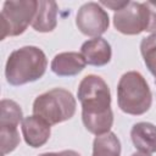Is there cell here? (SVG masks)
<instances>
[{"label":"cell","instance_id":"ba28073f","mask_svg":"<svg viewBox=\"0 0 156 156\" xmlns=\"http://www.w3.org/2000/svg\"><path fill=\"white\" fill-rule=\"evenodd\" d=\"M76 26L87 37L99 38L110 26L107 12L99 2H87L82 5L76 16Z\"/></svg>","mask_w":156,"mask_h":156},{"label":"cell","instance_id":"9a60e30c","mask_svg":"<svg viewBox=\"0 0 156 156\" xmlns=\"http://www.w3.org/2000/svg\"><path fill=\"white\" fill-rule=\"evenodd\" d=\"M140 52L146 67L155 77V83H156V33L150 34L149 37L141 40Z\"/></svg>","mask_w":156,"mask_h":156},{"label":"cell","instance_id":"8fae6325","mask_svg":"<svg viewBox=\"0 0 156 156\" xmlns=\"http://www.w3.org/2000/svg\"><path fill=\"white\" fill-rule=\"evenodd\" d=\"M87 62L80 52L67 51L55 55L51 61V71L58 77H72L80 73Z\"/></svg>","mask_w":156,"mask_h":156},{"label":"cell","instance_id":"ffe728a7","mask_svg":"<svg viewBox=\"0 0 156 156\" xmlns=\"http://www.w3.org/2000/svg\"><path fill=\"white\" fill-rule=\"evenodd\" d=\"M154 2H155V4H156V1H154Z\"/></svg>","mask_w":156,"mask_h":156},{"label":"cell","instance_id":"6da1fadb","mask_svg":"<svg viewBox=\"0 0 156 156\" xmlns=\"http://www.w3.org/2000/svg\"><path fill=\"white\" fill-rule=\"evenodd\" d=\"M77 96L85 129L96 136L108 133L113 124V112L107 83L100 76L88 74L80 80Z\"/></svg>","mask_w":156,"mask_h":156},{"label":"cell","instance_id":"7c38bea8","mask_svg":"<svg viewBox=\"0 0 156 156\" xmlns=\"http://www.w3.org/2000/svg\"><path fill=\"white\" fill-rule=\"evenodd\" d=\"M57 4L51 0H39L38 10L32 22L34 30L40 33L52 32L57 26Z\"/></svg>","mask_w":156,"mask_h":156},{"label":"cell","instance_id":"e0dca14e","mask_svg":"<svg viewBox=\"0 0 156 156\" xmlns=\"http://www.w3.org/2000/svg\"><path fill=\"white\" fill-rule=\"evenodd\" d=\"M99 4L102 5V6H106V7L113 10L116 12V11L121 10L122 7H124L128 4V0H124V1H116V0L115 1H100Z\"/></svg>","mask_w":156,"mask_h":156},{"label":"cell","instance_id":"d6986e66","mask_svg":"<svg viewBox=\"0 0 156 156\" xmlns=\"http://www.w3.org/2000/svg\"><path fill=\"white\" fill-rule=\"evenodd\" d=\"M130 156H151V154H146V152H141V151H138V152H134V154H132Z\"/></svg>","mask_w":156,"mask_h":156},{"label":"cell","instance_id":"7a4b0ae2","mask_svg":"<svg viewBox=\"0 0 156 156\" xmlns=\"http://www.w3.org/2000/svg\"><path fill=\"white\" fill-rule=\"evenodd\" d=\"M48 67L46 55L33 45L12 51L6 61L5 77L9 84L18 87L40 79Z\"/></svg>","mask_w":156,"mask_h":156},{"label":"cell","instance_id":"8992f818","mask_svg":"<svg viewBox=\"0 0 156 156\" xmlns=\"http://www.w3.org/2000/svg\"><path fill=\"white\" fill-rule=\"evenodd\" d=\"M0 143L1 154L6 155L12 152L20 144V134L17 127L23 121V113L20 105L9 99L0 102Z\"/></svg>","mask_w":156,"mask_h":156},{"label":"cell","instance_id":"4fadbf2b","mask_svg":"<svg viewBox=\"0 0 156 156\" xmlns=\"http://www.w3.org/2000/svg\"><path fill=\"white\" fill-rule=\"evenodd\" d=\"M130 138L135 146L141 152H156V126L149 122H138L130 129Z\"/></svg>","mask_w":156,"mask_h":156},{"label":"cell","instance_id":"5bb4252c","mask_svg":"<svg viewBox=\"0 0 156 156\" xmlns=\"http://www.w3.org/2000/svg\"><path fill=\"white\" fill-rule=\"evenodd\" d=\"M91 156H121V143L117 135L108 132L95 136Z\"/></svg>","mask_w":156,"mask_h":156},{"label":"cell","instance_id":"3957f363","mask_svg":"<svg viewBox=\"0 0 156 156\" xmlns=\"http://www.w3.org/2000/svg\"><path fill=\"white\" fill-rule=\"evenodd\" d=\"M118 107L128 115L140 116L149 111L152 94L146 79L136 71L126 72L117 85Z\"/></svg>","mask_w":156,"mask_h":156},{"label":"cell","instance_id":"9c48e42d","mask_svg":"<svg viewBox=\"0 0 156 156\" xmlns=\"http://www.w3.org/2000/svg\"><path fill=\"white\" fill-rule=\"evenodd\" d=\"M21 128L24 141L32 147H40L46 144L51 134V126L45 119L35 115L24 117L21 123Z\"/></svg>","mask_w":156,"mask_h":156},{"label":"cell","instance_id":"30bf717a","mask_svg":"<svg viewBox=\"0 0 156 156\" xmlns=\"http://www.w3.org/2000/svg\"><path fill=\"white\" fill-rule=\"evenodd\" d=\"M80 54L88 65L101 67L111 61L112 50L108 41L99 37L84 41L80 46Z\"/></svg>","mask_w":156,"mask_h":156},{"label":"cell","instance_id":"5b68a950","mask_svg":"<svg viewBox=\"0 0 156 156\" xmlns=\"http://www.w3.org/2000/svg\"><path fill=\"white\" fill-rule=\"evenodd\" d=\"M37 10V0L5 1L1 10V39L22 34L32 24Z\"/></svg>","mask_w":156,"mask_h":156},{"label":"cell","instance_id":"52a82bcc","mask_svg":"<svg viewBox=\"0 0 156 156\" xmlns=\"http://www.w3.org/2000/svg\"><path fill=\"white\" fill-rule=\"evenodd\" d=\"M149 11L145 2L128 1V4L113 15L115 28L126 35H136L146 32Z\"/></svg>","mask_w":156,"mask_h":156},{"label":"cell","instance_id":"2e32d148","mask_svg":"<svg viewBox=\"0 0 156 156\" xmlns=\"http://www.w3.org/2000/svg\"><path fill=\"white\" fill-rule=\"evenodd\" d=\"M145 4L149 11V21H147L146 32L155 34L156 33V4L154 1H146Z\"/></svg>","mask_w":156,"mask_h":156},{"label":"cell","instance_id":"277c9868","mask_svg":"<svg viewBox=\"0 0 156 156\" xmlns=\"http://www.w3.org/2000/svg\"><path fill=\"white\" fill-rule=\"evenodd\" d=\"M77 102L71 91L55 88L40 94L33 102V115L41 117L50 126L71 119L76 113Z\"/></svg>","mask_w":156,"mask_h":156},{"label":"cell","instance_id":"ac0fdd59","mask_svg":"<svg viewBox=\"0 0 156 156\" xmlns=\"http://www.w3.org/2000/svg\"><path fill=\"white\" fill-rule=\"evenodd\" d=\"M38 156H80V155L74 150H63L60 152H44Z\"/></svg>","mask_w":156,"mask_h":156}]
</instances>
